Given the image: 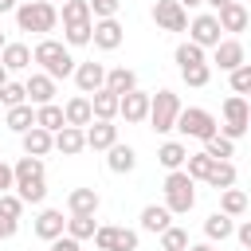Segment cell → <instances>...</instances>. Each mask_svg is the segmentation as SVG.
<instances>
[{"label": "cell", "mask_w": 251, "mask_h": 251, "mask_svg": "<svg viewBox=\"0 0 251 251\" xmlns=\"http://www.w3.org/2000/svg\"><path fill=\"white\" fill-rule=\"evenodd\" d=\"M122 35H126V31H122V24L110 16V20H98V24H94L90 43H94V47H102V51H114V47H122Z\"/></svg>", "instance_id": "12"}, {"label": "cell", "mask_w": 251, "mask_h": 251, "mask_svg": "<svg viewBox=\"0 0 251 251\" xmlns=\"http://www.w3.org/2000/svg\"><path fill=\"white\" fill-rule=\"evenodd\" d=\"M0 110H4V102H0Z\"/></svg>", "instance_id": "58"}, {"label": "cell", "mask_w": 251, "mask_h": 251, "mask_svg": "<svg viewBox=\"0 0 251 251\" xmlns=\"http://www.w3.org/2000/svg\"><path fill=\"white\" fill-rule=\"evenodd\" d=\"M169 224H173V212H169L165 204H145V208H141V227H145V231L161 235Z\"/></svg>", "instance_id": "26"}, {"label": "cell", "mask_w": 251, "mask_h": 251, "mask_svg": "<svg viewBox=\"0 0 251 251\" xmlns=\"http://www.w3.org/2000/svg\"><path fill=\"white\" fill-rule=\"evenodd\" d=\"M114 141H118V126H114V122L94 118V122L86 126V149H110Z\"/></svg>", "instance_id": "18"}, {"label": "cell", "mask_w": 251, "mask_h": 251, "mask_svg": "<svg viewBox=\"0 0 251 251\" xmlns=\"http://www.w3.org/2000/svg\"><path fill=\"white\" fill-rule=\"evenodd\" d=\"M35 126H43V129L59 133V129L67 126V118H63V106H55V102H47V106H35Z\"/></svg>", "instance_id": "29"}, {"label": "cell", "mask_w": 251, "mask_h": 251, "mask_svg": "<svg viewBox=\"0 0 251 251\" xmlns=\"http://www.w3.org/2000/svg\"><path fill=\"white\" fill-rule=\"evenodd\" d=\"M0 212L20 220V216H24V200H20V196H12V192H0Z\"/></svg>", "instance_id": "44"}, {"label": "cell", "mask_w": 251, "mask_h": 251, "mask_svg": "<svg viewBox=\"0 0 251 251\" xmlns=\"http://www.w3.org/2000/svg\"><path fill=\"white\" fill-rule=\"evenodd\" d=\"M153 20H157V27H165V31H184V27H188V12H184L176 0H157V4H153Z\"/></svg>", "instance_id": "9"}, {"label": "cell", "mask_w": 251, "mask_h": 251, "mask_svg": "<svg viewBox=\"0 0 251 251\" xmlns=\"http://www.w3.org/2000/svg\"><path fill=\"white\" fill-rule=\"evenodd\" d=\"M12 173H16V184H12V188H20L16 196H20L24 204H43V196H47L43 157H20V161L12 165Z\"/></svg>", "instance_id": "1"}, {"label": "cell", "mask_w": 251, "mask_h": 251, "mask_svg": "<svg viewBox=\"0 0 251 251\" xmlns=\"http://www.w3.org/2000/svg\"><path fill=\"white\" fill-rule=\"evenodd\" d=\"M90 31H94V24H63V39H67L71 47L90 43Z\"/></svg>", "instance_id": "39"}, {"label": "cell", "mask_w": 251, "mask_h": 251, "mask_svg": "<svg viewBox=\"0 0 251 251\" xmlns=\"http://www.w3.org/2000/svg\"><path fill=\"white\" fill-rule=\"evenodd\" d=\"M94 247L98 251H137V231L129 227H98L94 231Z\"/></svg>", "instance_id": "8"}, {"label": "cell", "mask_w": 251, "mask_h": 251, "mask_svg": "<svg viewBox=\"0 0 251 251\" xmlns=\"http://www.w3.org/2000/svg\"><path fill=\"white\" fill-rule=\"evenodd\" d=\"M55 149H59L63 157H78V153L86 149V129H78V126H63V129L55 133Z\"/></svg>", "instance_id": "19"}, {"label": "cell", "mask_w": 251, "mask_h": 251, "mask_svg": "<svg viewBox=\"0 0 251 251\" xmlns=\"http://www.w3.org/2000/svg\"><path fill=\"white\" fill-rule=\"evenodd\" d=\"M204 153H208L212 161H227V157H235V145H231V137H224V133H212V137L204 141Z\"/></svg>", "instance_id": "33"}, {"label": "cell", "mask_w": 251, "mask_h": 251, "mask_svg": "<svg viewBox=\"0 0 251 251\" xmlns=\"http://www.w3.org/2000/svg\"><path fill=\"white\" fill-rule=\"evenodd\" d=\"M204 4H212V8L220 12V8H224V4H231V0H204Z\"/></svg>", "instance_id": "53"}, {"label": "cell", "mask_w": 251, "mask_h": 251, "mask_svg": "<svg viewBox=\"0 0 251 251\" xmlns=\"http://www.w3.org/2000/svg\"><path fill=\"white\" fill-rule=\"evenodd\" d=\"M173 129H180L184 137L208 141V137L216 133V118H212L208 110H200V106H188V110H180V114H176V126H173Z\"/></svg>", "instance_id": "6"}, {"label": "cell", "mask_w": 251, "mask_h": 251, "mask_svg": "<svg viewBox=\"0 0 251 251\" xmlns=\"http://www.w3.org/2000/svg\"><path fill=\"white\" fill-rule=\"evenodd\" d=\"M20 137H24V153H27V157H47V153L55 149V133L43 129V126H31V129L20 133Z\"/></svg>", "instance_id": "14"}, {"label": "cell", "mask_w": 251, "mask_h": 251, "mask_svg": "<svg viewBox=\"0 0 251 251\" xmlns=\"http://www.w3.org/2000/svg\"><path fill=\"white\" fill-rule=\"evenodd\" d=\"M0 102H4V110H8V106H20V102H27V90H24V82H4V86H0Z\"/></svg>", "instance_id": "42"}, {"label": "cell", "mask_w": 251, "mask_h": 251, "mask_svg": "<svg viewBox=\"0 0 251 251\" xmlns=\"http://www.w3.org/2000/svg\"><path fill=\"white\" fill-rule=\"evenodd\" d=\"M94 231H98V224H94V216H71L67 220V235L71 239H94Z\"/></svg>", "instance_id": "35"}, {"label": "cell", "mask_w": 251, "mask_h": 251, "mask_svg": "<svg viewBox=\"0 0 251 251\" xmlns=\"http://www.w3.org/2000/svg\"><path fill=\"white\" fill-rule=\"evenodd\" d=\"M31 63H39L43 75H51V78H67V75H75V59H71L67 43H59V39H39L35 51H31Z\"/></svg>", "instance_id": "2"}, {"label": "cell", "mask_w": 251, "mask_h": 251, "mask_svg": "<svg viewBox=\"0 0 251 251\" xmlns=\"http://www.w3.org/2000/svg\"><path fill=\"white\" fill-rule=\"evenodd\" d=\"M176 114H180V98H176L173 90H157V94L149 98V126H153L157 133H169V129L176 126Z\"/></svg>", "instance_id": "5"}, {"label": "cell", "mask_w": 251, "mask_h": 251, "mask_svg": "<svg viewBox=\"0 0 251 251\" xmlns=\"http://www.w3.org/2000/svg\"><path fill=\"white\" fill-rule=\"evenodd\" d=\"M180 8H196V4H204V0H176Z\"/></svg>", "instance_id": "52"}, {"label": "cell", "mask_w": 251, "mask_h": 251, "mask_svg": "<svg viewBox=\"0 0 251 251\" xmlns=\"http://www.w3.org/2000/svg\"><path fill=\"white\" fill-rule=\"evenodd\" d=\"M180 75H184V82H188V86H208L212 67H208V63H196V67H180Z\"/></svg>", "instance_id": "41"}, {"label": "cell", "mask_w": 251, "mask_h": 251, "mask_svg": "<svg viewBox=\"0 0 251 251\" xmlns=\"http://www.w3.org/2000/svg\"><path fill=\"white\" fill-rule=\"evenodd\" d=\"M16 227H20V220L0 212V239H12V235H16Z\"/></svg>", "instance_id": "46"}, {"label": "cell", "mask_w": 251, "mask_h": 251, "mask_svg": "<svg viewBox=\"0 0 251 251\" xmlns=\"http://www.w3.org/2000/svg\"><path fill=\"white\" fill-rule=\"evenodd\" d=\"M208 184H212V188H220V192H224V188H231V184H235V165H231V161H212Z\"/></svg>", "instance_id": "32"}, {"label": "cell", "mask_w": 251, "mask_h": 251, "mask_svg": "<svg viewBox=\"0 0 251 251\" xmlns=\"http://www.w3.org/2000/svg\"><path fill=\"white\" fill-rule=\"evenodd\" d=\"M24 90H27V98H31L35 106L55 102V78H51V75H31V78L24 82Z\"/></svg>", "instance_id": "21"}, {"label": "cell", "mask_w": 251, "mask_h": 251, "mask_svg": "<svg viewBox=\"0 0 251 251\" xmlns=\"http://www.w3.org/2000/svg\"><path fill=\"white\" fill-rule=\"evenodd\" d=\"M188 31H192V35H188L192 43H200V47H216L224 27H220V20H216V16H196V20L188 24Z\"/></svg>", "instance_id": "11"}, {"label": "cell", "mask_w": 251, "mask_h": 251, "mask_svg": "<svg viewBox=\"0 0 251 251\" xmlns=\"http://www.w3.org/2000/svg\"><path fill=\"white\" fill-rule=\"evenodd\" d=\"M118 4H122V0H90V16L110 20V16H118Z\"/></svg>", "instance_id": "45"}, {"label": "cell", "mask_w": 251, "mask_h": 251, "mask_svg": "<svg viewBox=\"0 0 251 251\" xmlns=\"http://www.w3.org/2000/svg\"><path fill=\"white\" fill-rule=\"evenodd\" d=\"M4 126H8V129H16V133H27V129L35 126V110H31V102L8 106V110H4Z\"/></svg>", "instance_id": "24"}, {"label": "cell", "mask_w": 251, "mask_h": 251, "mask_svg": "<svg viewBox=\"0 0 251 251\" xmlns=\"http://www.w3.org/2000/svg\"><path fill=\"white\" fill-rule=\"evenodd\" d=\"M12 184H16V173H12V165H4V161H0V192H8Z\"/></svg>", "instance_id": "48"}, {"label": "cell", "mask_w": 251, "mask_h": 251, "mask_svg": "<svg viewBox=\"0 0 251 251\" xmlns=\"http://www.w3.org/2000/svg\"><path fill=\"white\" fill-rule=\"evenodd\" d=\"M247 118H251V102L243 98V94H231V98H224V137H243L247 133Z\"/></svg>", "instance_id": "7"}, {"label": "cell", "mask_w": 251, "mask_h": 251, "mask_svg": "<svg viewBox=\"0 0 251 251\" xmlns=\"http://www.w3.org/2000/svg\"><path fill=\"white\" fill-rule=\"evenodd\" d=\"M98 192L94 188H71V196H67V208H71V216H94L98 212Z\"/></svg>", "instance_id": "23"}, {"label": "cell", "mask_w": 251, "mask_h": 251, "mask_svg": "<svg viewBox=\"0 0 251 251\" xmlns=\"http://www.w3.org/2000/svg\"><path fill=\"white\" fill-rule=\"evenodd\" d=\"M4 43H8V39H4V31H0V51H4Z\"/></svg>", "instance_id": "55"}, {"label": "cell", "mask_w": 251, "mask_h": 251, "mask_svg": "<svg viewBox=\"0 0 251 251\" xmlns=\"http://www.w3.org/2000/svg\"><path fill=\"white\" fill-rule=\"evenodd\" d=\"M4 82H8V67L0 63V86H4Z\"/></svg>", "instance_id": "54"}, {"label": "cell", "mask_w": 251, "mask_h": 251, "mask_svg": "<svg viewBox=\"0 0 251 251\" xmlns=\"http://www.w3.org/2000/svg\"><path fill=\"white\" fill-rule=\"evenodd\" d=\"M0 63H4L8 71H24V67H31V51H27L24 43H4Z\"/></svg>", "instance_id": "27"}, {"label": "cell", "mask_w": 251, "mask_h": 251, "mask_svg": "<svg viewBox=\"0 0 251 251\" xmlns=\"http://www.w3.org/2000/svg\"><path fill=\"white\" fill-rule=\"evenodd\" d=\"M161 247H165V251H188V231L169 224V227L161 231Z\"/></svg>", "instance_id": "38"}, {"label": "cell", "mask_w": 251, "mask_h": 251, "mask_svg": "<svg viewBox=\"0 0 251 251\" xmlns=\"http://www.w3.org/2000/svg\"><path fill=\"white\" fill-rule=\"evenodd\" d=\"M137 86V75L129 71V67H114V71H106V90H114V94H129Z\"/></svg>", "instance_id": "28"}, {"label": "cell", "mask_w": 251, "mask_h": 251, "mask_svg": "<svg viewBox=\"0 0 251 251\" xmlns=\"http://www.w3.org/2000/svg\"><path fill=\"white\" fill-rule=\"evenodd\" d=\"M212 63H216L220 71H227V75H231V71L243 63V43H239V39H220V43H216Z\"/></svg>", "instance_id": "16"}, {"label": "cell", "mask_w": 251, "mask_h": 251, "mask_svg": "<svg viewBox=\"0 0 251 251\" xmlns=\"http://www.w3.org/2000/svg\"><path fill=\"white\" fill-rule=\"evenodd\" d=\"M184 173L192 176V180H208V173H212V157L208 153H192V157H184Z\"/></svg>", "instance_id": "37"}, {"label": "cell", "mask_w": 251, "mask_h": 251, "mask_svg": "<svg viewBox=\"0 0 251 251\" xmlns=\"http://www.w3.org/2000/svg\"><path fill=\"white\" fill-rule=\"evenodd\" d=\"M63 24H90V0H63Z\"/></svg>", "instance_id": "36"}, {"label": "cell", "mask_w": 251, "mask_h": 251, "mask_svg": "<svg viewBox=\"0 0 251 251\" xmlns=\"http://www.w3.org/2000/svg\"><path fill=\"white\" fill-rule=\"evenodd\" d=\"M118 102H122V94H114V90H94L90 94V110H94V118H102V122H114L118 118Z\"/></svg>", "instance_id": "22"}, {"label": "cell", "mask_w": 251, "mask_h": 251, "mask_svg": "<svg viewBox=\"0 0 251 251\" xmlns=\"http://www.w3.org/2000/svg\"><path fill=\"white\" fill-rule=\"evenodd\" d=\"M231 90L235 94H251V63H239L231 71Z\"/></svg>", "instance_id": "43"}, {"label": "cell", "mask_w": 251, "mask_h": 251, "mask_svg": "<svg viewBox=\"0 0 251 251\" xmlns=\"http://www.w3.org/2000/svg\"><path fill=\"white\" fill-rule=\"evenodd\" d=\"M176 63H180V67H196V63H204V47L192 43V39L180 43V47H176Z\"/></svg>", "instance_id": "40"}, {"label": "cell", "mask_w": 251, "mask_h": 251, "mask_svg": "<svg viewBox=\"0 0 251 251\" xmlns=\"http://www.w3.org/2000/svg\"><path fill=\"white\" fill-rule=\"evenodd\" d=\"M149 98H153V94H145V90H137V86H133L129 94H122L118 114H122L129 126H133V122H145V118H149Z\"/></svg>", "instance_id": "10"}, {"label": "cell", "mask_w": 251, "mask_h": 251, "mask_svg": "<svg viewBox=\"0 0 251 251\" xmlns=\"http://www.w3.org/2000/svg\"><path fill=\"white\" fill-rule=\"evenodd\" d=\"M204 235H208V239H227V235H235L231 216H227V212H212V216L204 220Z\"/></svg>", "instance_id": "30"}, {"label": "cell", "mask_w": 251, "mask_h": 251, "mask_svg": "<svg viewBox=\"0 0 251 251\" xmlns=\"http://www.w3.org/2000/svg\"><path fill=\"white\" fill-rule=\"evenodd\" d=\"M63 231H67V220H63L59 208H43V212L35 216V235H39V239L51 243V239H59Z\"/></svg>", "instance_id": "15"}, {"label": "cell", "mask_w": 251, "mask_h": 251, "mask_svg": "<svg viewBox=\"0 0 251 251\" xmlns=\"http://www.w3.org/2000/svg\"><path fill=\"white\" fill-rule=\"evenodd\" d=\"M16 24H20V31L47 35V31H55L59 12H55L51 0H27V4H16Z\"/></svg>", "instance_id": "3"}, {"label": "cell", "mask_w": 251, "mask_h": 251, "mask_svg": "<svg viewBox=\"0 0 251 251\" xmlns=\"http://www.w3.org/2000/svg\"><path fill=\"white\" fill-rule=\"evenodd\" d=\"M63 118H67V126H78V129H86V126L94 122V110H90V94H75V98L63 106Z\"/></svg>", "instance_id": "17"}, {"label": "cell", "mask_w": 251, "mask_h": 251, "mask_svg": "<svg viewBox=\"0 0 251 251\" xmlns=\"http://www.w3.org/2000/svg\"><path fill=\"white\" fill-rule=\"evenodd\" d=\"M51 251H82V247H78V239H71V235H59V239H51Z\"/></svg>", "instance_id": "47"}, {"label": "cell", "mask_w": 251, "mask_h": 251, "mask_svg": "<svg viewBox=\"0 0 251 251\" xmlns=\"http://www.w3.org/2000/svg\"><path fill=\"white\" fill-rule=\"evenodd\" d=\"M196 204V180L184 169H173L165 176V208L169 212H188Z\"/></svg>", "instance_id": "4"}, {"label": "cell", "mask_w": 251, "mask_h": 251, "mask_svg": "<svg viewBox=\"0 0 251 251\" xmlns=\"http://www.w3.org/2000/svg\"><path fill=\"white\" fill-rule=\"evenodd\" d=\"M106 153H110V157H106L110 173H133V165H137V153H133V145H122V141H114Z\"/></svg>", "instance_id": "25"}, {"label": "cell", "mask_w": 251, "mask_h": 251, "mask_svg": "<svg viewBox=\"0 0 251 251\" xmlns=\"http://www.w3.org/2000/svg\"><path fill=\"white\" fill-rule=\"evenodd\" d=\"M216 20H220V27H224V31H243L251 16H247L243 0H231V4H224V8L216 12Z\"/></svg>", "instance_id": "20"}, {"label": "cell", "mask_w": 251, "mask_h": 251, "mask_svg": "<svg viewBox=\"0 0 251 251\" xmlns=\"http://www.w3.org/2000/svg\"><path fill=\"white\" fill-rule=\"evenodd\" d=\"M247 129H251V118H247Z\"/></svg>", "instance_id": "56"}, {"label": "cell", "mask_w": 251, "mask_h": 251, "mask_svg": "<svg viewBox=\"0 0 251 251\" xmlns=\"http://www.w3.org/2000/svg\"><path fill=\"white\" fill-rule=\"evenodd\" d=\"M188 251H216L212 243H188Z\"/></svg>", "instance_id": "50"}, {"label": "cell", "mask_w": 251, "mask_h": 251, "mask_svg": "<svg viewBox=\"0 0 251 251\" xmlns=\"http://www.w3.org/2000/svg\"><path fill=\"white\" fill-rule=\"evenodd\" d=\"M184 157H188V149H184L180 141H165V145L157 149V161H161L169 173H173V169H180V165H184Z\"/></svg>", "instance_id": "31"}, {"label": "cell", "mask_w": 251, "mask_h": 251, "mask_svg": "<svg viewBox=\"0 0 251 251\" xmlns=\"http://www.w3.org/2000/svg\"><path fill=\"white\" fill-rule=\"evenodd\" d=\"M235 239H239V243H243V247H247V251H251V220H247V224H239V227H235Z\"/></svg>", "instance_id": "49"}, {"label": "cell", "mask_w": 251, "mask_h": 251, "mask_svg": "<svg viewBox=\"0 0 251 251\" xmlns=\"http://www.w3.org/2000/svg\"><path fill=\"white\" fill-rule=\"evenodd\" d=\"M220 212H227V216H243V212H247V192H243V188H224V196H220Z\"/></svg>", "instance_id": "34"}, {"label": "cell", "mask_w": 251, "mask_h": 251, "mask_svg": "<svg viewBox=\"0 0 251 251\" xmlns=\"http://www.w3.org/2000/svg\"><path fill=\"white\" fill-rule=\"evenodd\" d=\"M0 12H16V0H0Z\"/></svg>", "instance_id": "51"}, {"label": "cell", "mask_w": 251, "mask_h": 251, "mask_svg": "<svg viewBox=\"0 0 251 251\" xmlns=\"http://www.w3.org/2000/svg\"><path fill=\"white\" fill-rule=\"evenodd\" d=\"M51 4H63V0H51Z\"/></svg>", "instance_id": "57"}, {"label": "cell", "mask_w": 251, "mask_h": 251, "mask_svg": "<svg viewBox=\"0 0 251 251\" xmlns=\"http://www.w3.org/2000/svg\"><path fill=\"white\" fill-rule=\"evenodd\" d=\"M75 82H78V94H94L106 86V67L102 63H78L75 67Z\"/></svg>", "instance_id": "13"}]
</instances>
